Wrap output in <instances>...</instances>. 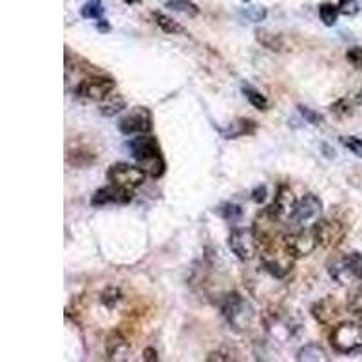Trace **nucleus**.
<instances>
[{
  "label": "nucleus",
  "instance_id": "nucleus-31",
  "mask_svg": "<svg viewBox=\"0 0 362 362\" xmlns=\"http://www.w3.org/2000/svg\"><path fill=\"white\" fill-rule=\"evenodd\" d=\"M339 13L344 17H353L359 13V2L357 0H339Z\"/></svg>",
  "mask_w": 362,
  "mask_h": 362
},
{
  "label": "nucleus",
  "instance_id": "nucleus-12",
  "mask_svg": "<svg viewBox=\"0 0 362 362\" xmlns=\"http://www.w3.org/2000/svg\"><path fill=\"white\" fill-rule=\"evenodd\" d=\"M295 205H297V199H295L294 192H292L290 187H286V185H281L279 190H277V194H275L274 203H272L270 207L266 208V210H268L270 216H274L277 221L285 223V221H288V219L292 221Z\"/></svg>",
  "mask_w": 362,
  "mask_h": 362
},
{
  "label": "nucleus",
  "instance_id": "nucleus-3",
  "mask_svg": "<svg viewBox=\"0 0 362 362\" xmlns=\"http://www.w3.org/2000/svg\"><path fill=\"white\" fill-rule=\"evenodd\" d=\"M221 314L232 328L237 332H245L250 328L254 317H256V312L250 306V303L236 292L225 297L221 304Z\"/></svg>",
  "mask_w": 362,
  "mask_h": 362
},
{
  "label": "nucleus",
  "instance_id": "nucleus-8",
  "mask_svg": "<svg viewBox=\"0 0 362 362\" xmlns=\"http://www.w3.org/2000/svg\"><path fill=\"white\" fill-rule=\"evenodd\" d=\"M145 178H147V172L141 167H136V165L114 163L111 169L107 170V179L112 185H120V187L132 188V190L143 185Z\"/></svg>",
  "mask_w": 362,
  "mask_h": 362
},
{
  "label": "nucleus",
  "instance_id": "nucleus-28",
  "mask_svg": "<svg viewBox=\"0 0 362 362\" xmlns=\"http://www.w3.org/2000/svg\"><path fill=\"white\" fill-rule=\"evenodd\" d=\"M219 214H221L227 221H232V223H236L241 219L243 216V210L239 205H234V203H225L221 208H219Z\"/></svg>",
  "mask_w": 362,
  "mask_h": 362
},
{
  "label": "nucleus",
  "instance_id": "nucleus-26",
  "mask_svg": "<svg viewBox=\"0 0 362 362\" xmlns=\"http://www.w3.org/2000/svg\"><path fill=\"white\" fill-rule=\"evenodd\" d=\"M348 268L352 270L353 277L357 281H362V254L361 252H350L348 256H344Z\"/></svg>",
  "mask_w": 362,
  "mask_h": 362
},
{
  "label": "nucleus",
  "instance_id": "nucleus-41",
  "mask_svg": "<svg viewBox=\"0 0 362 362\" xmlns=\"http://www.w3.org/2000/svg\"><path fill=\"white\" fill-rule=\"evenodd\" d=\"M359 101L362 103V89H361V92H359Z\"/></svg>",
  "mask_w": 362,
  "mask_h": 362
},
{
  "label": "nucleus",
  "instance_id": "nucleus-14",
  "mask_svg": "<svg viewBox=\"0 0 362 362\" xmlns=\"http://www.w3.org/2000/svg\"><path fill=\"white\" fill-rule=\"evenodd\" d=\"M130 350V343L127 337H123L120 332H111L105 339V355L107 359L116 361V359H123Z\"/></svg>",
  "mask_w": 362,
  "mask_h": 362
},
{
  "label": "nucleus",
  "instance_id": "nucleus-15",
  "mask_svg": "<svg viewBox=\"0 0 362 362\" xmlns=\"http://www.w3.org/2000/svg\"><path fill=\"white\" fill-rule=\"evenodd\" d=\"M312 315L319 324H332L339 317L337 304L332 299H321L312 306Z\"/></svg>",
  "mask_w": 362,
  "mask_h": 362
},
{
  "label": "nucleus",
  "instance_id": "nucleus-16",
  "mask_svg": "<svg viewBox=\"0 0 362 362\" xmlns=\"http://www.w3.org/2000/svg\"><path fill=\"white\" fill-rule=\"evenodd\" d=\"M257 42L263 46V48L270 49V51H277V53H283L286 49L285 39L281 34H275L272 31H266V29H257L256 31Z\"/></svg>",
  "mask_w": 362,
  "mask_h": 362
},
{
  "label": "nucleus",
  "instance_id": "nucleus-22",
  "mask_svg": "<svg viewBox=\"0 0 362 362\" xmlns=\"http://www.w3.org/2000/svg\"><path fill=\"white\" fill-rule=\"evenodd\" d=\"M295 359H297V361H312V362L328 361L326 353L323 352V348L317 346V344H306L304 348H301Z\"/></svg>",
  "mask_w": 362,
  "mask_h": 362
},
{
  "label": "nucleus",
  "instance_id": "nucleus-40",
  "mask_svg": "<svg viewBox=\"0 0 362 362\" xmlns=\"http://www.w3.org/2000/svg\"><path fill=\"white\" fill-rule=\"evenodd\" d=\"M138 2H140V0H125V4H138Z\"/></svg>",
  "mask_w": 362,
  "mask_h": 362
},
{
  "label": "nucleus",
  "instance_id": "nucleus-5",
  "mask_svg": "<svg viewBox=\"0 0 362 362\" xmlns=\"http://www.w3.org/2000/svg\"><path fill=\"white\" fill-rule=\"evenodd\" d=\"M228 246L239 261H252L259 252V239L252 228H234L228 237Z\"/></svg>",
  "mask_w": 362,
  "mask_h": 362
},
{
  "label": "nucleus",
  "instance_id": "nucleus-37",
  "mask_svg": "<svg viewBox=\"0 0 362 362\" xmlns=\"http://www.w3.org/2000/svg\"><path fill=\"white\" fill-rule=\"evenodd\" d=\"M143 361H147V362H158L159 361V355H158V352H156L154 348H145L143 350Z\"/></svg>",
  "mask_w": 362,
  "mask_h": 362
},
{
  "label": "nucleus",
  "instance_id": "nucleus-29",
  "mask_svg": "<svg viewBox=\"0 0 362 362\" xmlns=\"http://www.w3.org/2000/svg\"><path fill=\"white\" fill-rule=\"evenodd\" d=\"M101 14H103V8L100 6L98 0L94 2H87L86 6L82 8V17L83 19H101Z\"/></svg>",
  "mask_w": 362,
  "mask_h": 362
},
{
  "label": "nucleus",
  "instance_id": "nucleus-6",
  "mask_svg": "<svg viewBox=\"0 0 362 362\" xmlns=\"http://www.w3.org/2000/svg\"><path fill=\"white\" fill-rule=\"evenodd\" d=\"M321 216H323V201L315 194H306L295 205L292 223L297 228H312L321 221Z\"/></svg>",
  "mask_w": 362,
  "mask_h": 362
},
{
  "label": "nucleus",
  "instance_id": "nucleus-23",
  "mask_svg": "<svg viewBox=\"0 0 362 362\" xmlns=\"http://www.w3.org/2000/svg\"><path fill=\"white\" fill-rule=\"evenodd\" d=\"M165 6H167L169 10L179 11V13L188 14V17H198L199 14V8L194 4L192 0H169Z\"/></svg>",
  "mask_w": 362,
  "mask_h": 362
},
{
  "label": "nucleus",
  "instance_id": "nucleus-10",
  "mask_svg": "<svg viewBox=\"0 0 362 362\" xmlns=\"http://www.w3.org/2000/svg\"><path fill=\"white\" fill-rule=\"evenodd\" d=\"M314 228L315 234H317L319 245L326 250H333L339 245H343L344 237H346V228L337 219H321Z\"/></svg>",
  "mask_w": 362,
  "mask_h": 362
},
{
  "label": "nucleus",
  "instance_id": "nucleus-18",
  "mask_svg": "<svg viewBox=\"0 0 362 362\" xmlns=\"http://www.w3.org/2000/svg\"><path fill=\"white\" fill-rule=\"evenodd\" d=\"M94 152L87 150L86 147H74L72 150L68 152V163L74 165V167H89L91 163H94Z\"/></svg>",
  "mask_w": 362,
  "mask_h": 362
},
{
  "label": "nucleus",
  "instance_id": "nucleus-7",
  "mask_svg": "<svg viewBox=\"0 0 362 362\" xmlns=\"http://www.w3.org/2000/svg\"><path fill=\"white\" fill-rule=\"evenodd\" d=\"M283 241H285L286 248L294 254L295 259L310 256L319 246V239L314 227L297 228L295 232H290V234L283 236Z\"/></svg>",
  "mask_w": 362,
  "mask_h": 362
},
{
  "label": "nucleus",
  "instance_id": "nucleus-24",
  "mask_svg": "<svg viewBox=\"0 0 362 362\" xmlns=\"http://www.w3.org/2000/svg\"><path fill=\"white\" fill-rule=\"evenodd\" d=\"M243 92H245L246 100L250 101V105H254L256 109H259V111H266V109H268V100H266L265 94H261L257 89L246 86L243 87Z\"/></svg>",
  "mask_w": 362,
  "mask_h": 362
},
{
  "label": "nucleus",
  "instance_id": "nucleus-33",
  "mask_svg": "<svg viewBox=\"0 0 362 362\" xmlns=\"http://www.w3.org/2000/svg\"><path fill=\"white\" fill-rule=\"evenodd\" d=\"M301 112V116H303L304 120L308 121V123H312V125H321L323 123V116L319 114V112L312 111L310 107H304V105H299L297 107Z\"/></svg>",
  "mask_w": 362,
  "mask_h": 362
},
{
  "label": "nucleus",
  "instance_id": "nucleus-4",
  "mask_svg": "<svg viewBox=\"0 0 362 362\" xmlns=\"http://www.w3.org/2000/svg\"><path fill=\"white\" fill-rule=\"evenodd\" d=\"M330 343L337 353L350 355V353L359 352L362 348V330L357 324L352 323L339 324L330 335Z\"/></svg>",
  "mask_w": 362,
  "mask_h": 362
},
{
  "label": "nucleus",
  "instance_id": "nucleus-36",
  "mask_svg": "<svg viewBox=\"0 0 362 362\" xmlns=\"http://www.w3.org/2000/svg\"><path fill=\"white\" fill-rule=\"evenodd\" d=\"M266 199V187L265 185H259L252 190V201L256 203H263Z\"/></svg>",
  "mask_w": 362,
  "mask_h": 362
},
{
  "label": "nucleus",
  "instance_id": "nucleus-9",
  "mask_svg": "<svg viewBox=\"0 0 362 362\" xmlns=\"http://www.w3.org/2000/svg\"><path fill=\"white\" fill-rule=\"evenodd\" d=\"M118 129L125 136L147 134L152 130V114L147 107H134L129 114L121 118Z\"/></svg>",
  "mask_w": 362,
  "mask_h": 362
},
{
  "label": "nucleus",
  "instance_id": "nucleus-25",
  "mask_svg": "<svg viewBox=\"0 0 362 362\" xmlns=\"http://www.w3.org/2000/svg\"><path fill=\"white\" fill-rule=\"evenodd\" d=\"M319 17L324 22V26H332L337 24V17H339V8L337 6L330 4V2H324V4L319 6Z\"/></svg>",
  "mask_w": 362,
  "mask_h": 362
},
{
  "label": "nucleus",
  "instance_id": "nucleus-1",
  "mask_svg": "<svg viewBox=\"0 0 362 362\" xmlns=\"http://www.w3.org/2000/svg\"><path fill=\"white\" fill-rule=\"evenodd\" d=\"M130 154L132 158L141 163V169L147 172L150 178H159L165 172V159L161 156V149L154 136L140 134V138L130 140L129 143Z\"/></svg>",
  "mask_w": 362,
  "mask_h": 362
},
{
  "label": "nucleus",
  "instance_id": "nucleus-19",
  "mask_svg": "<svg viewBox=\"0 0 362 362\" xmlns=\"http://www.w3.org/2000/svg\"><path fill=\"white\" fill-rule=\"evenodd\" d=\"M127 105V101L125 98L120 97V94H109V97L105 98V100L101 101V105H100V114L101 116H114L118 114V112L121 111V109H125Z\"/></svg>",
  "mask_w": 362,
  "mask_h": 362
},
{
  "label": "nucleus",
  "instance_id": "nucleus-43",
  "mask_svg": "<svg viewBox=\"0 0 362 362\" xmlns=\"http://www.w3.org/2000/svg\"><path fill=\"white\" fill-rule=\"evenodd\" d=\"M245 2H248V0H245Z\"/></svg>",
  "mask_w": 362,
  "mask_h": 362
},
{
  "label": "nucleus",
  "instance_id": "nucleus-20",
  "mask_svg": "<svg viewBox=\"0 0 362 362\" xmlns=\"http://www.w3.org/2000/svg\"><path fill=\"white\" fill-rule=\"evenodd\" d=\"M254 132H256V123L250 120H239L236 123H232L228 130H223V134H225L227 140H234L237 136L254 134Z\"/></svg>",
  "mask_w": 362,
  "mask_h": 362
},
{
  "label": "nucleus",
  "instance_id": "nucleus-42",
  "mask_svg": "<svg viewBox=\"0 0 362 362\" xmlns=\"http://www.w3.org/2000/svg\"><path fill=\"white\" fill-rule=\"evenodd\" d=\"M361 326H362V310H361Z\"/></svg>",
  "mask_w": 362,
  "mask_h": 362
},
{
  "label": "nucleus",
  "instance_id": "nucleus-2",
  "mask_svg": "<svg viewBox=\"0 0 362 362\" xmlns=\"http://www.w3.org/2000/svg\"><path fill=\"white\" fill-rule=\"evenodd\" d=\"M294 254L286 248L285 241L266 243L265 250L261 254V266L268 275H274L275 279H283L294 265Z\"/></svg>",
  "mask_w": 362,
  "mask_h": 362
},
{
  "label": "nucleus",
  "instance_id": "nucleus-30",
  "mask_svg": "<svg viewBox=\"0 0 362 362\" xmlns=\"http://www.w3.org/2000/svg\"><path fill=\"white\" fill-rule=\"evenodd\" d=\"M341 141H343V145L346 147L348 150H352L353 154L359 156V158H362V140L361 138H355V136H344V138H341Z\"/></svg>",
  "mask_w": 362,
  "mask_h": 362
},
{
  "label": "nucleus",
  "instance_id": "nucleus-17",
  "mask_svg": "<svg viewBox=\"0 0 362 362\" xmlns=\"http://www.w3.org/2000/svg\"><path fill=\"white\" fill-rule=\"evenodd\" d=\"M328 272H330V277H332L335 283H339V285H350L352 281H357L355 277H353L352 270L348 268L344 257L333 261L332 265H330Z\"/></svg>",
  "mask_w": 362,
  "mask_h": 362
},
{
  "label": "nucleus",
  "instance_id": "nucleus-39",
  "mask_svg": "<svg viewBox=\"0 0 362 362\" xmlns=\"http://www.w3.org/2000/svg\"><path fill=\"white\" fill-rule=\"evenodd\" d=\"M97 29H98V31H101V33H109V31H111V26L107 24V20H103V19H98Z\"/></svg>",
  "mask_w": 362,
  "mask_h": 362
},
{
  "label": "nucleus",
  "instance_id": "nucleus-34",
  "mask_svg": "<svg viewBox=\"0 0 362 362\" xmlns=\"http://www.w3.org/2000/svg\"><path fill=\"white\" fill-rule=\"evenodd\" d=\"M348 62L355 66L357 69H362V48H352L346 53Z\"/></svg>",
  "mask_w": 362,
  "mask_h": 362
},
{
  "label": "nucleus",
  "instance_id": "nucleus-35",
  "mask_svg": "<svg viewBox=\"0 0 362 362\" xmlns=\"http://www.w3.org/2000/svg\"><path fill=\"white\" fill-rule=\"evenodd\" d=\"M246 17H248L252 22H261V20H265L266 10L265 8H259V6H257V8H252V10L246 13Z\"/></svg>",
  "mask_w": 362,
  "mask_h": 362
},
{
  "label": "nucleus",
  "instance_id": "nucleus-13",
  "mask_svg": "<svg viewBox=\"0 0 362 362\" xmlns=\"http://www.w3.org/2000/svg\"><path fill=\"white\" fill-rule=\"evenodd\" d=\"M132 198H134L132 188H125L120 187V185L111 183L109 187H103L94 192V196L91 198V205L92 207H103V205H111V203L127 205V203L132 201Z\"/></svg>",
  "mask_w": 362,
  "mask_h": 362
},
{
  "label": "nucleus",
  "instance_id": "nucleus-21",
  "mask_svg": "<svg viewBox=\"0 0 362 362\" xmlns=\"http://www.w3.org/2000/svg\"><path fill=\"white\" fill-rule=\"evenodd\" d=\"M152 20H154V24L158 26L161 31H165V33L169 34H178V33H185V29L181 28L179 24H176L170 17H167V14L159 13V11H152Z\"/></svg>",
  "mask_w": 362,
  "mask_h": 362
},
{
  "label": "nucleus",
  "instance_id": "nucleus-27",
  "mask_svg": "<svg viewBox=\"0 0 362 362\" xmlns=\"http://www.w3.org/2000/svg\"><path fill=\"white\" fill-rule=\"evenodd\" d=\"M121 297H123V295H121V290L120 288L109 286V288H105V290H103V292H101L100 301H101V304L105 306V308L112 310L116 306V304L120 303Z\"/></svg>",
  "mask_w": 362,
  "mask_h": 362
},
{
  "label": "nucleus",
  "instance_id": "nucleus-11",
  "mask_svg": "<svg viewBox=\"0 0 362 362\" xmlns=\"http://www.w3.org/2000/svg\"><path fill=\"white\" fill-rule=\"evenodd\" d=\"M114 87L116 83L111 78L92 77L86 78V80L78 83L77 94L80 98H86V100H105L114 91Z\"/></svg>",
  "mask_w": 362,
  "mask_h": 362
},
{
  "label": "nucleus",
  "instance_id": "nucleus-32",
  "mask_svg": "<svg viewBox=\"0 0 362 362\" xmlns=\"http://www.w3.org/2000/svg\"><path fill=\"white\" fill-rule=\"evenodd\" d=\"M333 114L341 116V118H346V116L352 114V103L346 100V98H341L332 105Z\"/></svg>",
  "mask_w": 362,
  "mask_h": 362
},
{
  "label": "nucleus",
  "instance_id": "nucleus-38",
  "mask_svg": "<svg viewBox=\"0 0 362 362\" xmlns=\"http://www.w3.org/2000/svg\"><path fill=\"white\" fill-rule=\"evenodd\" d=\"M223 355H225V353L214 352V353H210V355H208L207 361L208 362H212V361H232V357H223Z\"/></svg>",
  "mask_w": 362,
  "mask_h": 362
}]
</instances>
